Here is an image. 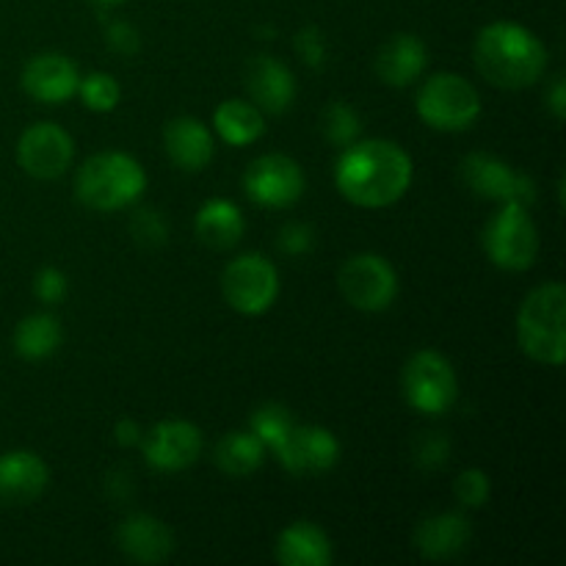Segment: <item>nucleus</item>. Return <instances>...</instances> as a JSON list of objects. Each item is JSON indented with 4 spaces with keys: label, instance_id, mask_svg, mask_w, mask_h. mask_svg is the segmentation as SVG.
<instances>
[{
    "label": "nucleus",
    "instance_id": "25",
    "mask_svg": "<svg viewBox=\"0 0 566 566\" xmlns=\"http://www.w3.org/2000/svg\"><path fill=\"white\" fill-rule=\"evenodd\" d=\"M61 337H64V332H61L59 318H53L50 313H33L22 318L20 326H17L14 352L22 359L39 363V359H48L50 354L59 352Z\"/></svg>",
    "mask_w": 566,
    "mask_h": 566
},
{
    "label": "nucleus",
    "instance_id": "7",
    "mask_svg": "<svg viewBox=\"0 0 566 566\" xmlns=\"http://www.w3.org/2000/svg\"><path fill=\"white\" fill-rule=\"evenodd\" d=\"M403 398L423 415H442L457 403L459 379L453 365L440 352L423 348L403 368Z\"/></svg>",
    "mask_w": 566,
    "mask_h": 566
},
{
    "label": "nucleus",
    "instance_id": "38",
    "mask_svg": "<svg viewBox=\"0 0 566 566\" xmlns=\"http://www.w3.org/2000/svg\"><path fill=\"white\" fill-rule=\"evenodd\" d=\"M94 3H97V6H119V3H125V0H94Z\"/></svg>",
    "mask_w": 566,
    "mask_h": 566
},
{
    "label": "nucleus",
    "instance_id": "9",
    "mask_svg": "<svg viewBox=\"0 0 566 566\" xmlns=\"http://www.w3.org/2000/svg\"><path fill=\"white\" fill-rule=\"evenodd\" d=\"M337 287L352 307L363 313H381L396 302L398 274L381 254L363 252L340 265Z\"/></svg>",
    "mask_w": 566,
    "mask_h": 566
},
{
    "label": "nucleus",
    "instance_id": "3",
    "mask_svg": "<svg viewBox=\"0 0 566 566\" xmlns=\"http://www.w3.org/2000/svg\"><path fill=\"white\" fill-rule=\"evenodd\" d=\"M566 287L545 282L525 296L517 313V343L531 359L558 368L566 354Z\"/></svg>",
    "mask_w": 566,
    "mask_h": 566
},
{
    "label": "nucleus",
    "instance_id": "19",
    "mask_svg": "<svg viewBox=\"0 0 566 566\" xmlns=\"http://www.w3.org/2000/svg\"><path fill=\"white\" fill-rule=\"evenodd\" d=\"M116 545L127 558L138 564H160L175 551V536L149 514H133L116 528Z\"/></svg>",
    "mask_w": 566,
    "mask_h": 566
},
{
    "label": "nucleus",
    "instance_id": "26",
    "mask_svg": "<svg viewBox=\"0 0 566 566\" xmlns=\"http://www.w3.org/2000/svg\"><path fill=\"white\" fill-rule=\"evenodd\" d=\"M265 446L252 431H230L216 446V464L232 479H247L263 464Z\"/></svg>",
    "mask_w": 566,
    "mask_h": 566
},
{
    "label": "nucleus",
    "instance_id": "29",
    "mask_svg": "<svg viewBox=\"0 0 566 566\" xmlns=\"http://www.w3.org/2000/svg\"><path fill=\"white\" fill-rule=\"evenodd\" d=\"M359 130H363V125H359V116L352 105L332 103L324 111V133L337 147H348V144L357 142Z\"/></svg>",
    "mask_w": 566,
    "mask_h": 566
},
{
    "label": "nucleus",
    "instance_id": "6",
    "mask_svg": "<svg viewBox=\"0 0 566 566\" xmlns=\"http://www.w3.org/2000/svg\"><path fill=\"white\" fill-rule=\"evenodd\" d=\"M484 249L497 269L528 271L539 254V232L528 208L520 202H503L486 224Z\"/></svg>",
    "mask_w": 566,
    "mask_h": 566
},
{
    "label": "nucleus",
    "instance_id": "35",
    "mask_svg": "<svg viewBox=\"0 0 566 566\" xmlns=\"http://www.w3.org/2000/svg\"><path fill=\"white\" fill-rule=\"evenodd\" d=\"M108 42L111 48L119 50V53H136L138 33L133 31L127 22H114V25L108 28Z\"/></svg>",
    "mask_w": 566,
    "mask_h": 566
},
{
    "label": "nucleus",
    "instance_id": "8",
    "mask_svg": "<svg viewBox=\"0 0 566 566\" xmlns=\"http://www.w3.org/2000/svg\"><path fill=\"white\" fill-rule=\"evenodd\" d=\"M227 304L241 315H263L280 296V271L263 254H241L221 276Z\"/></svg>",
    "mask_w": 566,
    "mask_h": 566
},
{
    "label": "nucleus",
    "instance_id": "27",
    "mask_svg": "<svg viewBox=\"0 0 566 566\" xmlns=\"http://www.w3.org/2000/svg\"><path fill=\"white\" fill-rule=\"evenodd\" d=\"M293 426L296 423H293L291 412H287L285 407H280V403H265V407L254 409L252 420H249V431L263 442L265 451H269V448L276 451V446L291 434Z\"/></svg>",
    "mask_w": 566,
    "mask_h": 566
},
{
    "label": "nucleus",
    "instance_id": "22",
    "mask_svg": "<svg viewBox=\"0 0 566 566\" xmlns=\"http://www.w3.org/2000/svg\"><path fill=\"white\" fill-rule=\"evenodd\" d=\"M274 558L285 566H329L332 542L315 523H293L276 536Z\"/></svg>",
    "mask_w": 566,
    "mask_h": 566
},
{
    "label": "nucleus",
    "instance_id": "2",
    "mask_svg": "<svg viewBox=\"0 0 566 566\" xmlns=\"http://www.w3.org/2000/svg\"><path fill=\"white\" fill-rule=\"evenodd\" d=\"M475 70L501 88H528L545 75L547 48L531 28L520 22H490L473 44Z\"/></svg>",
    "mask_w": 566,
    "mask_h": 566
},
{
    "label": "nucleus",
    "instance_id": "13",
    "mask_svg": "<svg viewBox=\"0 0 566 566\" xmlns=\"http://www.w3.org/2000/svg\"><path fill=\"white\" fill-rule=\"evenodd\" d=\"M274 453L287 473L321 475L337 464L340 442L324 426H293Z\"/></svg>",
    "mask_w": 566,
    "mask_h": 566
},
{
    "label": "nucleus",
    "instance_id": "30",
    "mask_svg": "<svg viewBox=\"0 0 566 566\" xmlns=\"http://www.w3.org/2000/svg\"><path fill=\"white\" fill-rule=\"evenodd\" d=\"M490 490H492L490 479H486L484 470L479 468L464 470V473L457 479V484H453V492H457L459 503L468 509L484 506V503L490 501Z\"/></svg>",
    "mask_w": 566,
    "mask_h": 566
},
{
    "label": "nucleus",
    "instance_id": "24",
    "mask_svg": "<svg viewBox=\"0 0 566 566\" xmlns=\"http://www.w3.org/2000/svg\"><path fill=\"white\" fill-rule=\"evenodd\" d=\"M213 130L232 147H249L265 133L263 111L247 99H224L213 114Z\"/></svg>",
    "mask_w": 566,
    "mask_h": 566
},
{
    "label": "nucleus",
    "instance_id": "32",
    "mask_svg": "<svg viewBox=\"0 0 566 566\" xmlns=\"http://www.w3.org/2000/svg\"><path fill=\"white\" fill-rule=\"evenodd\" d=\"M276 247L287 254H304L313 249V230L307 224H287L276 238Z\"/></svg>",
    "mask_w": 566,
    "mask_h": 566
},
{
    "label": "nucleus",
    "instance_id": "16",
    "mask_svg": "<svg viewBox=\"0 0 566 566\" xmlns=\"http://www.w3.org/2000/svg\"><path fill=\"white\" fill-rule=\"evenodd\" d=\"M247 92L263 114H285L296 99V77L282 61L258 55L247 70Z\"/></svg>",
    "mask_w": 566,
    "mask_h": 566
},
{
    "label": "nucleus",
    "instance_id": "10",
    "mask_svg": "<svg viewBox=\"0 0 566 566\" xmlns=\"http://www.w3.org/2000/svg\"><path fill=\"white\" fill-rule=\"evenodd\" d=\"M304 186L307 180H304L302 166L280 153L260 155L243 175L247 197L260 208H291L302 199Z\"/></svg>",
    "mask_w": 566,
    "mask_h": 566
},
{
    "label": "nucleus",
    "instance_id": "36",
    "mask_svg": "<svg viewBox=\"0 0 566 566\" xmlns=\"http://www.w3.org/2000/svg\"><path fill=\"white\" fill-rule=\"evenodd\" d=\"M547 105H551L553 116H556L558 122L566 116V86H564V77H558L556 83H553L551 88V97H547Z\"/></svg>",
    "mask_w": 566,
    "mask_h": 566
},
{
    "label": "nucleus",
    "instance_id": "28",
    "mask_svg": "<svg viewBox=\"0 0 566 566\" xmlns=\"http://www.w3.org/2000/svg\"><path fill=\"white\" fill-rule=\"evenodd\" d=\"M77 94H81L83 105H86L88 111L108 114V111H114L116 105H119L122 88L119 83H116V77L108 75V72H92V75L81 77Z\"/></svg>",
    "mask_w": 566,
    "mask_h": 566
},
{
    "label": "nucleus",
    "instance_id": "18",
    "mask_svg": "<svg viewBox=\"0 0 566 566\" xmlns=\"http://www.w3.org/2000/svg\"><path fill=\"white\" fill-rule=\"evenodd\" d=\"M48 464L31 451H9L0 457V503L25 506L48 486Z\"/></svg>",
    "mask_w": 566,
    "mask_h": 566
},
{
    "label": "nucleus",
    "instance_id": "20",
    "mask_svg": "<svg viewBox=\"0 0 566 566\" xmlns=\"http://www.w3.org/2000/svg\"><path fill=\"white\" fill-rule=\"evenodd\" d=\"M470 536H473V525L464 514L442 512L418 525L415 545H418L420 556L429 562H448L470 545Z\"/></svg>",
    "mask_w": 566,
    "mask_h": 566
},
{
    "label": "nucleus",
    "instance_id": "34",
    "mask_svg": "<svg viewBox=\"0 0 566 566\" xmlns=\"http://www.w3.org/2000/svg\"><path fill=\"white\" fill-rule=\"evenodd\" d=\"M448 440L442 434H426L423 440L418 442V462L423 468H440L448 459Z\"/></svg>",
    "mask_w": 566,
    "mask_h": 566
},
{
    "label": "nucleus",
    "instance_id": "17",
    "mask_svg": "<svg viewBox=\"0 0 566 566\" xmlns=\"http://www.w3.org/2000/svg\"><path fill=\"white\" fill-rule=\"evenodd\" d=\"M164 147L171 164L182 171H202L216 155L213 133L193 116H177V119L166 122Z\"/></svg>",
    "mask_w": 566,
    "mask_h": 566
},
{
    "label": "nucleus",
    "instance_id": "15",
    "mask_svg": "<svg viewBox=\"0 0 566 566\" xmlns=\"http://www.w3.org/2000/svg\"><path fill=\"white\" fill-rule=\"evenodd\" d=\"M77 83H81L77 66L61 53L33 55L22 70V88L28 97L48 105H59L75 97Z\"/></svg>",
    "mask_w": 566,
    "mask_h": 566
},
{
    "label": "nucleus",
    "instance_id": "11",
    "mask_svg": "<svg viewBox=\"0 0 566 566\" xmlns=\"http://www.w3.org/2000/svg\"><path fill=\"white\" fill-rule=\"evenodd\" d=\"M75 155L70 133L53 122L31 125L17 142V164L28 177L36 180H55L64 175Z\"/></svg>",
    "mask_w": 566,
    "mask_h": 566
},
{
    "label": "nucleus",
    "instance_id": "5",
    "mask_svg": "<svg viewBox=\"0 0 566 566\" xmlns=\"http://www.w3.org/2000/svg\"><path fill=\"white\" fill-rule=\"evenodd\" d=\"M418 114L431 130L462 133L481 116V94L468 77L437 72L420 86Z\"/></svg>",
    "mask_w": 566,
    "mask_h": 566
},
{
    "label": "nucleus",
    "instance_id": "33",
    "mask_svg": "<svg viewBox=\"0 0 566 566\" xmlns=\"http://www.w3.org/2000/svg\"><path fill=\"white\" fill-rule=\"evenodd\" d=\"M296 50L304 55V61L313 66H321L326 61V44L318 28H304L296 36Z\"/></svg>",
    "mask_w": 566,
    "mask_h": 566
},
{
    "label": "nucleus",
    "instance_id": "12",
    "mask_svg": "<svg viewBox=\"0 0 566 566\" xmlns=\"http://www.w3.org/2000/svg\"><path fill=\"white\" fill-rule=\"evenodd\" d=\"M462 180L479 197L492 202H520L528 208L534 199V182L525 175H517L506 160L486 153H473L462 164Z\"/></svg>",
    "mask_w": 566,
    "mask_h": 566
},
{
    "label": "nucleus",
    "instance_id": "1",
    "mask_svg": "<svg viewBox=\"0 0 566 566\" xmlns=\"http://www.w3.org/2000/svg\"><path fill=\"white\" fill-rule=\"evenodd\" d=\"M412 158L385 138L354 142L335 169L337 191L357 208H390L412 186Z\"/></svg>",
    "mask_w": 566,
    "mask_h": 566
},
{
    "label": "nucleus",
    "instance_id": "37",
    "mask_svg": "<svg viewBox=\"0 0 566 566\" xmlns=\"http://www.w3.org/2000/svg\"><path fill=\"white\" fill-rule=\"evenodd\" d=\"M142 437L144 431L138 429L133 420H119V423H116V442H119V446H138Z\"/></svg>",
    "mask_w": 566,
    "mask_h": 566
},
{
    "label": "nucleus",
    "instance_id": "14",
    "mask_svg": "<svg viewBox=\"0 0 566 566\" xmlns=\"http://www.w3.org/2000/svg\"><path fill=\"white\" fill-rule=\"evenodd\" d=\"M144 459L155 470L164 473H180L191 468L202 453V431L188 420H164L153 426L147 437H142Z\"/></svg>",
    "mask_w": 566,
    "mask_h": 566
},
{
    "label": "nucleus",
    "instance_id": "31",
    "mask_svg": "<svg viewBox=\"0 0 566 566\" xmlns=\"http://www.w3.org/2000/svg\"><path fill=\"white\" fill-rule=\"evenodd\" d=\"M33 293L42 298L44 304H59L66 296V276L59 269H42L33 276Z\"/></svg>",
    "mask_w": 566,
    "mask_h": 566
},
{
    "label": "nucleus",
    "instance_id": "23",
    "mask_svg": "<svg viewBox=\"0 0 566 566\" xmlns=\"http://www.w3.org/2000/svg\"><path fill=\"white\" fill-rule=\"evenodd\" d=\"M193 230H197V238L205 247L224 252V249H232L241 241L247 221H243L238 205H232L230 199H208L199 208L197 219H193Z\"/></svg>",
    "mask_w": 566,
    "mask_h": 566
},
{
    "label": "nucleus",
    "instance_id": "4",
    "mask_svg": "<svg viewBox=\"0 0 566 566\" xmlns=\"http://www.w3.org/2000/svg\"><path fill=\"white\" fill-rule=\"evenodd\" d=\"M147 188L142 164L125 153H97L77 169L75 193L86 208L114 213L136 202Z\"/></svg>",
    "mask_w": 566,
    "mask_h": 566
},
{
    "label": "nucleus",
    "instance_id": "21",
    "mask_svg": "<svg viewBox=\"0 0 566 566\" xmlns=\"http://www.w3.org/2000/svg\"><path fill=\"white\" fill-rule=\"evenodd\" d=\"M426 64H429V53L426 44L412 33H396L390 42L381 44L379 55H376V75L387 83V86H412L420 75H423Z\"/></svg>",
    "mask_w": 566,
    "mask_h": 566
}]
</instances>
